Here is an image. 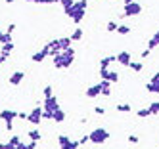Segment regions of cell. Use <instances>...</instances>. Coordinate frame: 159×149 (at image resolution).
Returning a JSON list of instances; mask_svg holds the SVG:
<instances>
[{
    "mask_svg": "<svg viewBox=\"0 0 159 149\" xmlns=\"http://www.w3.org/2000/svg\"><path fill=\"white\" fill-rule=\"evenodd\" d=\"M150 52H152V50H148V48H146V50L142 52V59H146V57H148V55H150Z\"/></svg>",
    "mask_w": 159,
    "mask_h": 149,
    "instance_id": "obj_42",
    "label": "cell"
},
{
    "mask_svg": "<svg viewBox=\"0 0 159 149\" xmlns=\"http://www.w3.org/2000/svg\"><path fill=\"white\" fill-rule=\"evenodd\" d=\"M52 59H54V65L58 67V69H69V67L73 65V61H75V50H73V48L63 50L60 55L52 57Z\"/></svg>",
    "mask_w": 159,
    "mask_h": 149,
    "instance_id": "obj_1",
    "label": "cell"
},
{
    "mask_svg": "<svg viewBox=\"0 0 159 149\" xmlns=\"http://www.w3.org/2000/svg\"><path fill=\"white\" fill-rule=\"evenodd\" d=\"M12 50H14V42H10V44H4L2 48H0V54H2V55H6V57H10Z\"/></svg>",
    "mask_w": 159,
    "mask_h": 149,
    "instance_id": "obj_21",
    "label": "cell"
},
{
    "mask_svg": "<svg viewBox=\"0 0 159 149\" xmlns=\"http://www.w3.org/2000/svg\"><path fill=\"white\" fill-rule=\"evenodd\" d=\"M159 46V33H155L153 37L148 40V50H153V48H157Z\"/></svg>",
    "mask_w": 159,
    "mask_h": 149,
    "instance_id": "obj_20",
    "label": "cell"
},
{
    "mask_svg": "<svg viewBox=\"0 0 159 149\" xmlns=\"http://www.w3.org/2000/svg\"><path fill=\"white\" fill-rule=\"evenodd\" d=\"M0 34H2V31H0Z\"/></svg>",
    "mask_w": 159,
    "mask_h": 149,
    "instance_id": "obj_46",
    "label": "cell"
},
{
    "mask_svg": "<svg viewBox=\"0 0 159 149\" xmlns=\"http://www.w3.org/2000/svg\"><path fill=\"white\" fill-rule=\"evenodd\" d=\"M136 117L146 119V117H152V113H150V109H148V107H144V109H138V111H136Z\"/></svg>",
    "mask_w": 159,
    "mask_h": 149,
    "instance_id": "obj_25",
    "label": "cell"
},
{
    "mask_svg": "<svg viewBox=\"0 0 159 149\" xmlns=\"http://www.w3.org/2000/svg\"><path fill=\"white\" fill-rule=\"evenodd\" d=\"M132 2H136V0H125V6H127V4H132Z\"/></svg>",
    "mask_w": 159,
    "mask_h": 149,
    "instance_id": "obj_44",
    "label": "cell"
},
{
    "mask_svg": "<svg viewBox=\"0 0 159 149\" xmlns=\"http://www.w3.org/2000/svg\"><path fill=\"white\" fill-rule=\"evenodd\" d=\"M65 119H67V113H65L63 109H58V111L54 113V119H52V121H54V122H63Z\"/></svg>",
    "mask_w": 159,
    "mask_h": 149,
    "instance_id": "obj_17",
    "label": "cell"
},
{
    "mask_svg": "<svg viewBox=\"0 0 159 149\" xmlns=\"http://www.w3.org/2000/svg\"><path fill=\"white\" fill-rule=\"evenodd\" d=\"M129 142H130V143H138V142H140V138L136 136V134H129Z\"/></svg>",
    "mask_w": 159,
    "mask_h": 149,
    "instance_id": "obj_37",
    "label": "cell"
},
{
    "mask_svg": "<svg viewBox=\"0 0 159 149\" xmlns=\"http://www.w3.org/2000/svg\"><path fill=\"white\" fill-rule=\"evenodd\" d=\"M58 145H60V149H77V147H81L79 142H73L71 138H67L65 134L58 136Z\"/></svg>",
    "mask_w": 159,
    "mask_h": 149,
    "instance_id": "obj_7",
    "label": "cell"
},
{
    "mask_svg": "<svg viewBox=\"0 0 159 149\" xmlns=\"http://www.w3.org/2000/svg\"><path fill=\"white\" fill-rule=\"evenodd\" d=\"M27 122H31L33 126H37L39 128V124L42 122V107H35L29 115H27Z\"/></svg>",
    "mask_w": 159,
    "mask_h": 149,
    "instance_id": "obj_8",
    "label": "cell"
},
{
    "mask_svg": "<svg viewBox=\"0 0 159 149\" xmlns=\"http://www.w3.org/2000/svg\"><path fill=\"white\" fill-rule=\"evenodd\" d=\"M100 77H102V80H107V82H111V84L119 82V73H117V71H109V69H100Z\"/></svg>",
    "mask_w": 159,
    "mask_h": 149,
    "instance_id": "obj_10",
    "label": "cell"
},
{
    "mask_svg": "<svg viewBox=\"0 0 159 149\" xmlns=\"http://www.w3.org/2000/svg\"><path fill=\"white\" fill-rule=\"evenodd\" d=\"M58 42H60V48H61V52H63V50H69V48H71V42H73V40H71L69 37H61V38H58Z\"/></svg>",
    "mask_w": 159,
    "mask_h": 149,
    "instance_id": "obj_16",
    "label": "cell"
},
{
    "mask_svg": "<svg viewBox=\"0 0 159 149\" xmlns=\"http://www.w3.org/2000/svg\"><path fill=\"white\" fill-rule=\"evenodd\" d=\"M8 142H10V143H12V145H16V147H17V145L21 143V138H19L17 134H14V136H12V138H10V140H8Z\"/></svg>",
    "mask_w": 159,
    "mask_h": 149,
    "instance_id": "obj_31",
    "label": "cell"
},
{
    "mask_svg": "<svg viewBox=\"0 0 159 149\" xmlns=\"http://www.w3.org/2000/svg\"><path fill=\"white\" fill-rule=\"evenodd\" d=\"M117 111H119V113H130L132 107H130V103H119V105H117Z\"/></svg>",
    "mask_w": 159,
    "mask_h": 149,
    "instance_id": "obj_24",
    "label": "cell"
},
{
    "mask_svg": "<svg viewBox=\"0 0 159 149\" xmlns=\"http://www.w3.org/2000/svg\"><path fill=\"white\" fill-rule=\"evenodd\" d=\"M129 67L132 69V71H134V73H140V71H142V69H144V65H142V61H132V63H130Z\"/></svg>",
    "mask_w": 159,
    "mask_h": 149,
    "instance_id": "obj_27",
    "label": "cell"
},
{
    "mask_svg": "<svg viewBox=\"0 0 159 149\" xmlns=\"http://www.w3.org/2000/svg\"><path fill=\"white\" fill-rule=\"evenodd\" d=\"M46 57H48V55H46V54H44V52L40 50V52H35V54L31 55V61H35V63H40V61H44V59H46Z\"/></svg>",
    "mask_w": 159,
    "mask_h": 149,
    "instance_id": "obj_18",
    "label": "cell"
},
{
    "mask_svg": "<svg viewBox=\"0 0 159 149\" xmlns=\"http://www.w3.org/2000/svg\"><path fill=\"white\" fill-rule=\"evenodd\" d=\"M10 42H14L12 40V34H10V33H2V34H0V44H10Z\"/></svg>",
    "mask_w": 159,
    "mask_h": 149,
    "instance_id": "obj_22",
    "label": "cell"
},
{
    "mask_svg": "<svg viewBox=\"0 0 159 149\" xmlns=\"http://www.w3.org/2000/svg\"><path fill=\"white\" fill-rule=\"evenodd\" d=\"M6 59H8V57H6V55H2V54H0V65H2V63H6Z\"/></svg>",
    "mask_w": 159,
    "mask_h": 149,
    "instance_id": "obj_43",
    "label": "cell"
},
{
    "mask_svg": "<svg viewBox=\"0 0 159 149\" xmlns=\"http://www.w3.org/2000/svg\"><path fill=\"white\" fill-rule=\"evenodd\" d=\"M117 61V55H106V57H102L100 59V69H109L111 63H115Z\"/></svg>",
    "mask_w": 159,
    "mask_h": 149,
    "instance_id": "obj_14",
    "label": "cell"
},
{
    "mask_svg": "<svg viewBox=\"0 0 159 149\" xmlns=\"http://www.w3.org/2000/svg\"><path fill=\"white\" fill-rule=\"evenodd\" d=\"M117 33H119V34H129V33H130V27H129V25H119Z\"/></svg>",
    "mask_w": 159,
    "mask_h": 149,
    "instance_id": "obj_33",
    "label": "cell"
},
{
    "mask_svg": "<svg viewBox=\"0 0 159 149\" xmlns=\"http://www.w3.org/2000/svg\"><path fill=\"white\" fill-rule=\"evenodd\" d=\"M138 14H142V4L132 2V4H127V6H125L123 17H132V15H138Z\"/></svg>",
    "mask_w": 159,
    "mask_h": 149,
    "instance_id": "obj_9",
    "label": "cell"
},
{
    "mask_svg": "<svg viewBox=\"0 0 159 149\" xmlns=\"http://www.w3.org/2000/svg\"><path fill=\"white\" fill-rule=\"evenodd\" d=\"M86 142H90V140H88V134H86V136H83L81 140H79V145H84Z\"/></svg>",
    "mask_w": 159,
    "mask_h": 149,
    "instance_id": "obj_40",
    "label": "cell"
},
{
    "mask_svg": "<svg viewBox=\"0 0 159 149\" xmlns=\"http://www.w3.org/2000/svg\"><path fill=\"white\" fill-rule=\"evenodd\" d=\"M16 2V0H6V4H14Z\"/></svg>",
    "mask_w": 159,
    "mask_h": 149,
    "instance_id": "obj_45",
    "label": "cell"
},
{
    "mask_svg": "<svg viewBox=\"0 0 159 149\" xmlns=\"http://www.w3.org/2000/svg\"><path fill=\"white\" fill-rule=\"evenodd\" d=\"M111 82H107V80H100V88H102V96H109L111 94Z\"/></svg>",
    "mask_w": 159,
    "mask_h": 149,
    "instance_id": "obj_15",
    "label": "cell"
},
{
    "mask_svg": "<svg viewBox=\"0 0 159 149\" xmlns=\"http://www.w3.org/2000/svg\"><path fill=\"white\" fill-rule=\"evenodd\" d=\"M69 38H71V40H81V38H83V29H81V27H77V29L71 33V37H69Z\"/></svg>",
    "mask_w": 159,
    "mask_h": 149,
    "instance_id": "obj_23",
    "label": "cell"
},
{
    "mask_svg": "<svg viewBox=\"0 0 159 149\" xmlns=\"http://www.w3.org/2000/svg\"><path fill=\"white\" fill-rule=\"evenodd\" d=\"M148 109H150L152 115H159V101H152L150 105H148Z\"/></svg>",
    "mask_w": 159,
    "mask_h": 149,
    "instance_id": "obj_26",
    "label": "cell"
},
{
    "mask_svg": "<svg viewBox=\"0 0 159 149\" xmlns=\"http://www.w3.org/2000/svg\"><path fill=\"white\" fill-rule=\"evenodd\" d=\"M94 113H96V115H106V109H104V107H98V105H96V107H94Z\"/></svg>",
    "mask_w": 159,
    "mask_h": 149,
    "instance_id": "obj_39",
    "label": "cell"
},
{
    "mask_svg": "<svg viewBox=\"0 0 159 149\" xmlns=\"http://www.w3.org/2000/svg\"><path fill=\"white\" fill-rule=\"evenodd\" d=\"M157 33H159V31H157Z\"/></svg>",
    "mask_w": 159,
    "mask_h": 149,
    "instance_id": "obj_47",
    "label": "cell"
},
{
    "mask_svg": "<svg viewBox=\"0 0 159 149\" xmlns=\"http://www.w3.org/2000/svg\"><path fill=\"white\" fill-rule=\"evenodd\" d=\"M42 52L46 54V55H52V57L60 55V54H61V48H60V42H58V38H56V40H50V42H48V44L42 48Z\"/></svg>",
    "mask_w": 159,
    "mask_h": 149,
    "instance_id": "obj_6",
    "label": "cell"
},
{
    "mask_svg": "<svg viewBox=\"0 0 159 149\" xmlns=\"http://www.w3.org/2000/svg\"><path fill=\"white\" fill-rule=\"evenodd\" d=\"M16 31V23H12V25H8V29H6V33H10V34H12Z\"/></svg>",
    "mask_w": 159,
    "mask_h": 149,
    "instance_id": "obj_41",
    "label": "cell"
},
{
    "mask_svg": "<svg viewBox=\"0 0 159 149\" xmlns=\"http://www.w3.org/2000/svg\"><path fill=\"white\" fill-rule=\"evenodd\" d=\"M0 149H17V147L12 145L10 142H0Z\"/></svg>",
    "mask_w": 159,
    "mask_h": 149,
    "instance_id": "obj_35",
    "label": "cell"
},
{
    "mask_svg": "<svg viewBox=\"0 0 159 149\" xmlns=\"http://www.w3.org/2000/svg\"><path fill=\"white\" fill-rule=\"evenodd\" d=\"M84 96H86V98H90V99H94V98L102 96L100 82H98V84H92V86H88V88H86V92H84Z\"/></svg>",
    "mask_w": 159,
    "mask_h": 149,
    "instance_id": "obj_12",
    "label": "cell"
},
{
    "mask_svg": "<svg viewBox=\"0 0 159 149\" xmlns=\"http://www.w3.org/2000/svg\"><path fill=\"white\" fill-rule=\"evenodd\" d=\"M88 140L94 145H102V143H106L109 140V132L106 128H94L92 132H88Z\"/></svg>",
    "mask_w": 159,
    "mask_h": 149,
    "instance_id": "obj_2",
    "label": "cell"
},
{
    "mask_svg": "<svg viewBox=\"0 0 159 149\" xmlns=\"http://www.w3.org/2000/svg\"><path fill=\"white\" fill-rule=\"evenodd\" d=\"M150 82H152V84H155V86L159 88V71H157V73L152 77V80H150Z\"/></svg>",
    "mask_w": 159,
    "mask_h": 149,
    "instance_id": "obj_36",
    "label": "cell"
},
{
    "mask_svg": "<svg viewBox=\"0 0 159 149\" xmlns=\"http://www.w3.org/2000/svg\"><path fill=\"white\" fill-rule=\"evenodd\" d=\"M106 29H107L109 33H117V29H119V23H115V21H109L107 25H106Z\"/></svg>",
    "mask_w": 159,
    "mask_h": 149,
    "instance_id": "obj_29",
    "label": "cell"
},
{
    "mask_svg": "<svg viewBox=\"0 0 159 149\" xmlns=\"http://www.w3.org/2000/svg\"><path fill=\"white\" fill-rule=\"evenodd\" d=\"M86 6H88V0H79V2H75L71 6V10H73V15H71L73 23H77V25H79V23L83 21V17L86 14Z\"/></svg>",
    "mask_w": 159,
    "mask_h": 149,
    "instance_id": "obj_3",
    "label": "cell"
},
{
    "mask_svg": "<svg viewBox=\"0 0 159 149\" xmlns=\"http://www.w3.org/2000/svg\"><path fill=\"white\" fill-rule=\"evenodd\" d=\"M25 78V71H14L12 75H10V78H8V82L12 84V86H19L21 84V80Z\"/></svg>",
    "mask_w": 159,
    "mask_h": 149,
    "instance_id": "obj_11",
    "label": "cell"
},
{
    "mask_svg": "<svg viewBox=\"0 0 159 149\" xmlns=\"http://www.w3.org/2000/svg\"><path fill=\"white\" fill-rule=\"evenodd\" d=\"M0 119L6 122V130L14 132V119H17V111L14 109H2L0 111Z\"/></svg>",
    "mask_w": 159,
    "mask_h": 149,
    "instance_id": "obj_4",
    "label": "cell"
},
{
    "mask_svg": "<svg viewBox=\"0 0 159 149\" xmlns=\"http://www.w3.org/2000/svg\"><path fill=\"white\" fill-rule=\"evenodd\" d=\"M117 63H121L123 67H129V65L132 63L130 54H129V52H119V54H117Z\"/></svg>",
    "mask_w": 159,
    "mask_h": 149,
    "instance_id": "obj_13",
    "label": "cell"
},
{
    "mask_svg": "<svg viewBox=\"0 0 159 149\" xmlns=\"http://www.w3.org/2000/svg\"><path fill=\"white\" fill-rule=\"evenodd\" d=\"M60 4L63 6V10H67V8H71L75 4V0H60Z\"/></svg>",
    "mask_w": 159,
    "mask_h": 149,
    "instance_id": "obj_34",
    "label": "cell"
},
{
    "mask_svg": "<svg viewBox=\"0 0 159 149\" xmlns=\"http://www.w3.org/2000/svg\"><path fill=\"white\" fill-rule=\"evenodd\" d=\"M42 109L54 115L56 111H58V109H61V107H60V101H58V98H56V96H52V98H46V99L42 101Z\"/></svg>",
    "mask_w": 159,
    "mask_h": 149,
    "instance_id": "obj_5",
    "label": "cell"
},
{
    "mask_svg": "<svg viewBox=\"0 0 159 149\" xmlns=\"http://www.w3.org/2000/svg\"><path fill=\"white\" fill-rule=\"evenodd\" d=\"M17 149H37V142H29V143H23L21 142L17 145Z\"/></svg>",
    "mask_w": 159,
    "mask_h": 149,
    "instance_id": "obj_28",
    "label": "cell"
},
{
    "mask_svg": "<svg viewBox=\"0 0 159 149\" xmlns=\"http://www.w3.org/2000/svg\"><path fill=\"white\" fill-rule=\"evenodd\" d=\"M27 136H29V140H31V142H39L40 138H42V134L39 132V128H33V130H29V132H27Z\"/></svg>",
    "mask_w": 159,
    "mask_h": 149,
    "instance_id": "obj_19",
    "label": "cell"
},
{
    "mask_svg": "<svg viewBox=\"0 0 159 149\" xmlns=\"http://www.w3.org/2000/svg\"><path fill=\"white\" fill-rule=\"evenodd\" d=\"M27 115H29V113H23V111H19V113H17V119H19V121H27Z\"/></svg>",
    "mask_w": 159,
    "mask_h": 149,
    "instance_id": "obj_38",
    "label": "cell"
},
{
    "mask_svg": "<svg viewBox=\"0 0 159 149\" xmlns=\"http://www.w3.org/2000/svg\"><path fill=\"white\" fill-rule=\"evenodd\" d=\"M25 2H37V4H56L60 0H25Z\"/></svg>",
    "mask_w": 159,
    "mask_h": 149,
    "instance_id": "obj_30",
    "label": "cell"
},
{
    "mask_svg": "<svg viewBox=\"0 0 159 149\" xmlns=\"http://www.w3.org/2000/svg\"><path fill=\"white\" fill-rule=\"evenodd\" d=\"M42 94H44V99H46V98H52V96H54V94H52V86H50V84H48V86H44Z\"/></svg>",
    "mask_w": 159,
    "mask_h": 149,
    "instance_id": "obj_32",
    "label": "cell"
}]
</instances>
